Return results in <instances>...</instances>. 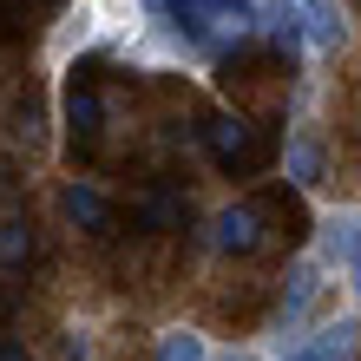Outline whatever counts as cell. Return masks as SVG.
Returning a JSON list of instances; mask_svg holds the SVG:
<instances>
[{"label":"cell","instance_id":"obj_13","mask_svg":"<svg viewBox=\"0 0 361 361\" xmlns=\"http://www.w3.org/2000/svg\"><path fill=\"white\" fill-rule=\"evenodd\" d=\"M27 33V20H20V7H0V39H20Z\"/></svg>","mask_w":361,"mask_h":361},{"label":"cell","instance_id":"obj_17","mask_svg":"<svg viewBox=\"0 0 361 361\" xmlns=\"http://www.w3.org/2000/svg\"><path fill=\"white\" fill-rule=\"evenodd\" d=\"M348 289H355V295H361V263H348Z\"/></svg>","mask_w":361,"mask_h":361},{"label":"cell","instance_id":"obj_12","mask_svg":"<svg viewBox=\"0 0 361 361\" xmlns=\"http://www.w3.org/2000/svg\"><path fill=\"white\" fill-rule=\"evenodd\" d=\"M158 361H204V335H190V329H171L158 342Z\"/></svg>","mask_w":361,"mask_h":361},{"label":"cell","instance_id":"obj_16","mask_svg":"<svg viewBox=\"0 0 361 361\" xmlns=\"http://www.w3.org/2000/svg\"><path fill=\"white\" fill-rule=\"evenodd\" d=\"M7 190H13V164H0V197H7Z\"/></svg>","mask_w":361,"mask_h":361},{"label":"cell","instance_id":"obj_8","mask_svg":"<svg viewBox=\"0 0 361 361\" xmlns=\"http://www.w3.org/2000/svg\"><path fill=\"white\" fill-rule=\"evenodd\" d=\"M315 276H322L315 263H295V269H289V283H283V302H276V329H295V322H302V315H309L315 289H322V283H315Z\"/></svg>","mask_w":361,"mask_h":361},{"label":"cell","instance_id":"obj_6","mask_svg":"<svg viewBox=\"0 0 361 361\" xmlns=\"http://www.w3.org/2000/svg\"><path fill=\"white\" fill-rule=\"evenodd\" d=\"M59 210H66V224H79V230H99V237L112 230V204H105L92 184H79V178L59 190Z\"/></svg>","mask_w":361,"mask_h":361},{"label":"cell","instance_id":"obj_1","mask_svg":"<svg viewBox=\"0 0 361 361\" xmlns=\"http://www.w3.org/2000/svg\"><path fill=\"white\" fill-rule=\"evenodd\" d=\"M204 145H210V158H217V171H230V178H250L263 164V132L250 118H237V112L210 118L204 125Z\"/></svg>","mask_w":361,"mask_h":361},{"label":"cell","instance_id":"obj_9","mask_svg":"<svg viewBox=\"0 0 361 361\" xmlns=\"http://www.w3.org/2000/svg\"><path fill=\"white\" fill-rule=\"evenodd\" d=\"M283 164H289V184H295V190H315V184H322V171H329V158H322V145H315L309 132H295V138H289V152H283Z\"/></svg>","mask_w":361,"mask_h":361},{"label":"cell","instance_id":"obj_2","mask_svg":"<svg viewBox=\"0 0 361 361\" xmlns=\"http://www.w3.org/2000/svg\"><path fill=\"white\" fill-rule=\"evenodd\" d=\"M263 237H269V210L263 204H230V210L210 217V243H217L224 257H257Z\"/></svg>","mask_w":361,"mask_h":361},{"label":"cell","instance_id":"obj_11","mask_svg":"<svg viewBox=\"0 0 361 361\" xmlns=\"http://www.w3.org/2000/svg\"><path fill=\"white\" fill-rule=\"evenodd\" d=\"M33 250H39V237L27 217H0V269H27Z\"/></svg>","mask_w":361,"mask_h":361},{"label":"cell","instance_id":"obj_10","mask_svg":"<svg viewBox=\"0 0 361 361\" xmlns=\"http://www.w3.org/2000/svg\"><path fill=\"white\" fill-rule=\"evenodd\" d=\"M322 243H329V263H361V210H342V217L322 224Z\"/></svg>","mask_w":361,"mask_h":361},{"label":"cell","instance_id":"obj_3","mask_svg":"<svg viewBox=\"0 0 361 361\" xmlns=\"http://www.w3.org/2000/svg\"><path fill=\"white\" fill-rule=\"evenodd\" d=\"M86 73H92V66H73V86H66V132H73L79 152H92L99 132H105V105H99V92H92Z\"/></svg>","mask_w":361,"mask_h":361},{"label":"cell","instance_id":"obj_5","mask_svg":"<svg viewBox=\"0 0 361 361\" xmlns=\"http://www.w3.org/2000/svg\"><path fill=\"white\" fill-rule=\"evenodd\" d=\"M355 342H361V322H329V329H315L302 348H289V361H348L355 355Z\"/></svg>","mask_w":361,"mask_h":361},{"label":"cell","instance_id":"obj_4","mask_svg":"<svg viewBox=\"0 0 361 361\" xmlns=\"http://www.w3.org/2000/svg\"><path fill=\"white\" fill-rule=\"evenodd\" d=\"M184 217H190V204H184V190H171V184L138 190V204H132V224H138V230H158V237L184 230Z\"/></svg>","mask_w":361,"mask_h":361},{"label":"cell","instance_id":"obj_7","mask_svg":"<svg viewBox=\"0 0 361 361\" xmlns=\"http://www.w3.org/2000/svg\"><path fill=\"white\" fill-rule=\"evenodd\" d=\"M302 33H309L315 53H335V47L348 39V20H342L335 0H302Z\"/></svg>","mask_w":361,"mask_h":361},{"label":"cell","instance_id":"obj_14","mask_svg":"<svg viewBox=\"0 0 361 361\" xmlns=\"http://www.w3.org/2000/svg\"><path fill=\"white\" fill-rule=\"evenodd\" d=\"M0 361H33V355H27V342H20V335L0 329Z\"/></svg>","mask_w":361,"mask_h":361},{"label":"cell","instance_id":"obj_15","mask_svg":"<svg viewBox=\"0 0 361 361\" xmlns=\"http://www.w3.org/2000/svg\"><path fill=\"white\" fill-rule=\"evenodd\" d=\"M204 361H257V355H243V348H230V355H204Z\"/></svg>","mask_w":361,"mask_h":361}]
</instances>
